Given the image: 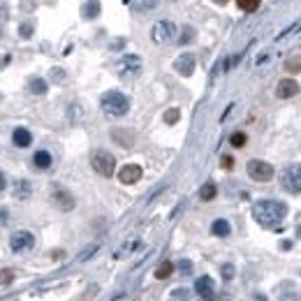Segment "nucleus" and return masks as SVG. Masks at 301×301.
Instances as JSON below:
<instances>
[{
  "mask_svg": "<svg viewBox=\"0 0 301 301\" xmlns=\"http://www.w3.org/2000/svg\"><path fill=\"white\" fill-rule=\"evenodd\" d=\"M7 188V181H5V174H3V172H0V193H3V190H5Z\"/></svg>",
  "mask_w": 301,
  "mask_h": 301,
  "instance_id": "38",
  "label": "nucleus"
},
{
  "mask_svg": "<svg viewBox=\"0 0 301 301\" xmlns=\"http://www.w3.org/2000/svg\"><path fill=\"white\" fill-rule=\"evenodd\" d=\"M90 165H93V169H95L100 176H104V179H109V176L116 172V160L114 156L109 153V150H93V156H90Z\"/></svg>",
  "mask_w": 301,
  "mask_h": 301,
  "instance_id": "4",
  "label": "nucleus"
},
{
  "mask_svg": "<svg viewBox=\"0 0 301 301\" xmlns=\"http://www.w3.org/2000/svg\"><path fill=\"white\" fill-rule=\"evenodd\" d=\"M195 292H197L202 299H213V294H216V283H213V278L199 276L197 280H195Z\"/></svg>",
  "mask_w": 301,
  "mask_h": 301,
  "instance_id": "10",
  "label": "nucleus"
},
{
  "mask_svg": "<svg viewBox=\"0 0 301 301\" xmlns=\"http://www.w3.org/2000/svg\"><path fill=\"white\" fill-rule=\"evenodd\" d=\"M195 67H197V60H195L193 54H181L174 63V70L181 77H190V74L195 72Z\"/></svg>",
  "mask_w": 301,
  "mask_h": 301,
  "instance_id": "8",
  "label": "nucleus"
},
{
  "mask_svg": "<svg viewBox=\"0 0 301 301\" xmlns=\"http://www.w3.org/2000/svg\"><path fill=\"white\" fill-rule=\"evenodd\" d=\"M193 40H195V30L190 28V26H186V28H183V33L179 35V44L183 47V44H190Z\"/></svg>",
  "mask_w": 301,
  "mask_h": 301,
  "instance_id": "23",
  "label": "nucleus"
},
{
  "mask_svg": "<svg viewBox=\"0 0 301 301\" xmlns=\"http://www.w3.org/2000/svg\"><path fill=\"white\" fill-rule=\"evenodd\" d=\"M299 95V84H296L294 79H280L276 86V97L280 100H289V97Z\"/></svg>",
  "mask_w": 301,
  "mask_h": 301,
  "instance_id": "9",
  "label": "nucleus"
},
{
  "mask_svg": "<svg viewBox=\"0 0 301 301\" xmlns=\"http://www.w3.org/2000/svg\"><path fill=\"white\" fill-rule=\"evenodd\" d=\"M246 172H248V176L253 181H257V183H266V181H271L273 174H276V169L271 167L269 163H264V160H250V163L246 165Z\"/></svg>",
  "mask_w": 301,
  "mask_h": 301,
  "instance_id": "6",
  "label": "nucleus"
},
{
  "mask_svg": "<svg viewBox=\"0 0 301 301\" xmlns=\"http://www.w3.org/2000/svg\"><path fill=\"white\" fill-rule=\"evenodd\" d=\"M97 248H100V246H97V243H93V246H90V248H86V250H81V255H79V259H81V262H84V259H90V257H93V253H97Z\"/></svg>",
  "mask_w": 301,
  "mask_h": 301,
  "instance_id": "31",
  "label": "nucleus"
},
{
  "mask_svg": "<svg viewBox=\"0 0 301 301\" xmlns=\"http://www.w3.org/2000/svg\"><path fill=\"white\" fill-rule=\"evenodd\" d=\"M280 188L289 195L301 193V165H289L280 172Z\"/></svg>",
  "mask_w": 301,
  "mask_h": 301,
  "instance_id": "5",
  "label": "nucleus"
},
{
  "mask_svg": "<svg viewBox=\"0 0 301 301\" xmlns=\"http://www.w3.org/2000/svg\"><path fill=\"white\" fill-rule=\"evenodd\" d=\"M232 167H234V158L225 156V158H223V169H232Z\"/></svg>",
  "mask_w": 301,
  "mask_h": 301,
  "instance_id": "35",
  "label": "nucleus"
},
{
  "mask_svg": "<svg viewBox=\"0 0 301 301\" xmlns=\"http://www.w3.org/2000/svg\"><path fill=\"white\" fill-rule=\"evenodd\" d=\"M33 246H35V236L30 234V232H14L12 236H10V248H12L14 253H28V250H33Z\"/></svg>",
  "mask_w": 301,
  "mask_h": 301,
  "instance_id": "7",
  "label": "nucleus"
},
{
  "mask_svg": "<svg viewBox=\"0 0 301 301\" xmlns=\"http://www.w3.org/2000/svg\"><path fill=\"white\" fill-rule=\"evenodd\" d=\"M33 163H35L37 169H49L51 167V163H54V158H51L49 150H37L35 156H33Z\"/></svg>",
  "mask_w": 301,
  "mask_h": 301,
  "instance_id": "17",
  "label": "nucleus"
},
{
  "mask_svg": "<svg viewBox=\"0 0 301 301\" xmlns=\"http://www.w3.org/2000/svg\"><path fill=\"white\" fill-rule=\"evenodd\" d=\"M213 3H216V5H227L229 0H213Z\"/></svg>",
  "mask_w": 301,
  "mask_h": 301,
  "instance_id": "40",
  "label": "nucleus"
},
{
  "mask_svg": "<svg viewBox=\"0 0 301 301\" xmlns=\"http://www.w3.org/2000/svg\"><path fill=\"white\" fill-rule=\"evenodd\" d=\"M285 70H287V72H301V56L289 58L287 63H285Z\"/></svg>",
  "mask_w": 301,
  "mask_h": 301,
  "instance_id": "25",
  "label": "nucleus"
},
{
  "mask_svg": "<svg viewBox=\"0 0 301 301\" xmlns=\"http://www.w3.org/2000/svg\"><path fill=\"white\" fill-rule=\"evenodd\" d=\"M158 5V0H141V7L144 10H150V7H156Z\"/></svg>",
  "mask_w": 301,
  "mask_h": 301,
  "instance_id": "36",
  "label": "nucleus"
},
{
  "mask_svg": "<svg viewBox=\"0 0 301 301\" xmlns=\"http://www.w3.org/2000/svg\"><path fill=\"white\" fill-rule=\"evenodd\" d=\"M12 144L19 146V148H28V146L33 144V134H30L26 127H17L12 134Z\"/></svg>",
  "mask_w": 301,
  "mask_h": 301,
  "instance_id": "15",
  "label": "nucleus"
},
{
  "mask_svg": "<svg viewBox=\"0 0 301 301\" xmlns=\"http://www.w3.org/2000/svg\"><path fill=\"white\" fill-rule=\"evenodd\" d=\"M176 266H179V271L183 276H190V273H193V262H190V259H179Z\"/></svg>",
  "mask_w": 301,
  "mask_h": 301,
  "instance_id": "26",
  "label": "nucleus"
},
{
  "mask_svg": "<svg viewBox=\"0 0 301 301\" xmlns=\"http://www.w3.org/2000/svg\"><path fill=\"white\" fill-rule=\"evenodd\" d=\"M51 199H54V204L58 206L60 211H72V209H74V197H72V193H67V190H63V188L54 190Z\"/></svg>",
  "mask_w": 301,
  "mask_h": 301,
  "instance_id": "13",
  "label": "nucleus"
},
{
  "mask_svg": "<svg viewBox=\"0 0 301 301\" xmlns=\"http://www.w3.org/2000/svg\"><path fill=\"white\" fill-rule=\"evenodd\" d=\"M287 216V204L276 202V199H262L253 206V218L264 227H273V225L283 223Z\"/></svg>",
  "mask_w": 301,
  "mask_h": 301,
  "instance_id": "1",
  "label": "nucleus"
},
{
  "mask_svg": "<svg viewBox=\"0 0 301 301\" xmlns=\"http://www.w3.org/2000/svg\"><path fill=\"white\" fill-rule=\"evenodd\" d=\"M246 132H234L232 137H229V144L234 146V148H243L246 146Z\"/></svg>",
  "mask_w": 301,
  "mask_h": 301,
  "instance_id": "24",
  "label": "nucleus"
},
{
  "mask_svg": "<svg viewBox=\"0 0 301 301\" xmlns=\"http://www.w3.org/2000/svg\"><path fill=\"white\" fill-rule=\"evenodd\" d=\"M299 28H301V21H296L294 26H289V28H285L283 33H278V35H276V40H283V37H287V35H292V33H296V30H299Z\"/></svg>",
  "mask_w": 301,
  "mask_h": 301,
  "instance_id": "30",
  "label": "nucleus"
},
{
  "mask_svg": "<svg viewBox=\"0 0 301 301\" xmlns=\"http://www.w3.org/2000/svg\"><path fill=\"white\" fill-rule=\"evenodd\" d=\"M120 74H139L141 72V58L132 54H125L120 58Z\"/></svg>",
  "mask_w": 301,
  "mask_h": 301,
  "instance_id": "12",
  "label": "nucleus"
},
{
  "mask_svg": "<svg viewBox=\"0 0 301 301\" xmlns=\"http://www.w3.org/2000/svg\"><path fill=\"white\" fill-rule=\"evenodd\" d=\"M19 35L24 37V40H28V37H33V26H21V28H19Z\"/></svg>",
  "mask_w": 301,
  "mask_h": 301,
  "instance_id": "33",
  "label": "nucleus"
},
{
  "mask_svg": "<svg viewBox=\"0 0 301 301\" xmlns=\"http://www.w3.org/2000/svg\"><path fill=\"white\" fill-rule=\"evenodd\" d=\"M100 107L107 116H114V118H120L130 111V100H127L120 90H109L100 97Z\"/></svg>",
  "mask_w": 301,
  "mask_h": 301,
  "instance_id": "2",
  "label": "nucleus"
},
{
  "mask_svg": "<svg viewBox=\"0 0 301 301\" xmlns=\"http://www.w3.org/2000/svg\"><path fill=\"white\" fill-rule=\"evenodd\" d=\"M172 296H174V299H186L188 289L186 287H179V289H174V292H172Z\"/></svg>",
  "mask_w": 301,
  "mask_h": 301,
  "instance_id": "34",
  "label": "nucleus"
},
{
  "mask_svg": "<svg viewBox=\"0 0 301 301\" xmlns=\"http://www.w3.org/2000/svg\"><path fill=\"white\" fill-rule=\"evenodd\" d=\"M97 14H100V0H88L84 5V19H95Z\"/></svg>",
  "mask_w": 301,
  "mask_h": 301,
  "instance_id": "20",
  "label": "nucleus"
},
{
  "mask_svg": "<svg viewBox=\"0 0 301 301\" xmlns=\"http://www.w3.org/2000/svg\"><path fill=\"white\" fill-rule=\"evenodd\" d=\"M211 234L225 239V236L232 234V225H229L225 218H218V220H213V225H211Z\"/></svg>",
  "mask_w": 301,
  "mask_h": 301,
  "instance_id": "16",
  "label": "nucleus"
},
{
  "mask_svg": "<svg viewBox=\"0 0 301 301\" xmlns=\"http://www.w3.org/2000/svg\"><path fill=\"white\" fill-rule=\"evenodd\" d=\"M123 44H125V40H116V42L111 44V49H118V47H123Z\"/></svg>",
  "mask_w": 301,
  "mask_h": 301,
  "instance_id": "39",
  "label": "nucleus"
},
{
  "mask_svg": "<svg viewBox=\"0 0 301 301\" xmlns=\"http://www.w3.org/2000/svg\"><path fill=\"white\" fill-rule=\"evenodd\" d=\"M3 276H0V283L3 285H7V283H12L14 280V271H10V269H5V271H0Z\"/></svg>",
  "mask_w": 301,
  "mask_h": 301,
  "instance_id": "32",
  "label": "nucleus"
},
{
  "mask_svg": "<svg viewBox=\"0 0 301 301\" xmlns=\"http://www.w3.org/2000/svg\"><path fill=\"white\" fill-rule=\"evenodd\" d=\"M12 195H14V199H19V202H26V199L33 195V186H30V181H26V179L14 181Z\"/></svg>",
  "mask_w": 301,
  "mask_h": 301,
  "instance_id": "14",
  "label": "nucleus"
},
{
  "mask_svg": "<svg viewBox=\"0 0 301 301\" xmlns=\"http://www.w3.org/2000/svg\"><path fill=\"white\" fill-rule=\"evenodd\" d=\"M114 139H118L120 146H132V134H125V132H120V130H116Z\"/></svg>",
  "mask_w": 301,
  "mask_h": 301,
  "instance_id": "27",
  "label": "nucleus"
},
{
  "mask_svg": "<svg viewBox=\"0 0 301 301\" xmlns=\"http://www.w3.org/2000/svg\"><path fill=\"white\" fill-rule=\"evenodd\" d=\"M28 90L33 93V95H44L49 90V86H47V81H44L42 77H33L28 81Z\"/></svg>",
  "mask_w": 301,
  "mask_h": 301,
  "instance_id": "18",
  "label": "nucleus"
},
{
  "mask_svg": "<svg viewBox=\"0 0 301 301\" xmlns=\"http://www.w3.org/2000/svg\"><path fill=\"white\" fill-rule=\"evenodd\" d=\"M259 3H262V0H236L239 10H243V12H255L259 7Z\"/></svg>",
  "mask_w": 301,
  "mask_h": 301,
  "instance_id": "22",
  "label": "nucleus"
},
{
  "mask_svg": "<svg viewBox=\"0 0 301 301\" xmlns=\"http://www.w3.org/2000/svg\"><path fill=\"white\" fill-rule=\"evenodd\" d=\"M141 167L139 165H125V167H120L118 172V181L120 183H125V186H132V183H137L139 179H141Z\"/></svg>",
  "mask_w": 301,
  "mask_h": 301,
  "instance_id": "11",
  "label": "nucleus"
},
{
  "mask_svg": "<svg viewBox=\"0 0 301 301\" xmlns=\"http://www.w3.org/2000/svg\"><path fill=\"white\" fill-rule=\"evenodd\" d=\"M220 273H223V280H232L234 278V264H223V269H220Z\"/></svg>",
  "mask_w": 301,
  "mask_h": 301,
  "instance_id": "29",
  "label": "nucleus"
},
{
  "mask_svg": "<svg viewBox=\"0 0 301 301\" xmlns=\"http://www.w3.org/2000/svg\"><path fill=\"white\" fill-rule=\"evenodd\" d=\"M181 118V111L179 109H169L167 114H165V123H167V125H172V123H176V120Z\"/></svg>",
  "mask_w": 301,
  "mask_h": 301,
  "instance_id": "28",
  "label": "nucleus"
},
{
  "mask_svg": "<svg viewBox=\"0 0 301 301\" xmlns=\"http://www.w3.org/2000/svg\"><path fill=\"white\" fill-rule=\"evenodd\" d=\"M179 37V28H176L174 21H158L150 28V40L156 44H172Z\"/></svg>",
  "mask_w": 301,
  "mask_h": 301,
  "instance_id": "3",
  "label": "nucleus"
},
{
  "mask_svg": "<svg viewBox=\"0 0 301 301\" xmlns=\"http://www.w3.org/2000/svg\"><path fill=\"white\" fill-rule=\"evenodd\" d=\"M172 271H174V264H172V262H163V264L156 269V278L158 280H165V278L172 276Z\"/></svg>",
  "mask_w": 301,
  "mask_h": 301,
  "instance_id": "21",
  "label": "nucleus"
},
{
  "mask_svg": "<svg viewBox=\"0 0 301 301\" xmlns=\"http://www.w3.org/2000/svg\"><path fill=\"white\" fill-rule=\"evenodd\" d=\"M216 195H218V186L213 181H209V183H204L199 188V199L202 202H211V199H216Z\"/></svg>",
  "mask_w": 301,
  "mask_h": 301,
  "instance_id": "19",
  "label": "nucleus"
},
{
  "mask_svg": "<svg viewBox=\"0 0 301 301\" xmlns=\"http://www.w3.org/2000/svg\"><path fill=\"white\" fill-rule=\"evenodd\" d=\"M7 216H10V213H7V209H0V225L7 223Z\"/></svg>",
  "mask_w": 301,
  "mask_h": 301,
  "instance_id": "37",
  "label": "nucleus"
}]
</instances>
